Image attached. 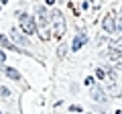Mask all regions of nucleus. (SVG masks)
<instances>
[{
  "label": "nucleus",
  "instance_id": "1",
  "mask_svg": "<svg viewBox=\"0 0 122 114\" xmlns=\"http://www.w3.org/2000/svg\"><path fill=\"white\" fill-rule=\"evenodd\" d=\"M35 21H37V29H39V37L43 41H47L49 39V14L45 6L35 8Z\"/></svg>",
  "mask_w": 122,
  "mask_h": 114
},
{
  "label": "nucleus",
  "instance_id": "2",
  "mask_svg": "<svg viewBox=\"0 0 122 114\" xmlns=\"http://www.w3.org/2000/svg\"><path fill=\"white\" fill-rule=\"evenodd\" d=\"M51 33L55 39H61L65 35V18L59 10H51Z\"/></svg>",
  "mask_w": 122,
  "mask_h": 114
},
{
  "label": "nucleus",
  "instance_id": "3",
  "mask_svg": "<svg viewBox=\"0 0 122 114\" xmlns=\"http://www.w3.org/2000/svg\"><path fill=\"white\" fill-rule=\"evenodd\" d=\"M18 25H20L22 33H26V35H35V33H39V29H37V21L30 14L22 12L20 16H18Z\"/></svg>",
  "mask_w": 122,
  "mask_h": 114
},
{
  "label": "nucleus",
  "instance_id": "4",
  "mask_svg": "<svg viewBox=\"0 0 122 114\" xmlns=\"http://www.w3.org/2000/svg\"><path fill=\"white\" fill-rule=\"evenodd\" d=\"M102 29H104L108 35H114V33H116V29H118V21H116V16H114L112 12L106 14V16L102 18Z\"/></svg>",
  "mask_w": 122,
  "mask_h": 114
},
{
  "label": "nucleus",
  "instance_id": "5",
  "mask_svg": "<svg viewBox=\"0 0 122 114\" xmlns=\"http://www.w3.org/2000/svg\"><path fill=\"white\" fill-rule=\"evenodd\" d=\"M90 96H92V100L96 102V104H106V100H108V98H106V92H104V88H102V86H94V88H90Z\"/></svg>",
  "mask_w": 122,
  "mask_h": 114
},
{
  "label": "nucleus",
  "instance_id": "6",
  "mask_svg": "<svg viewBox=\"0 0 122 114\" xmlns=\"http://www.w3.org/2000/svg\"><path fill=\"white\" fill-rule=\"evenodd\" d=\"M86 43H87V35H86V33H79V35H75V39H73V45H71V49H73V51H79V49H81Z\"/></svg>",
  "mask_w": 122,
  "mask_h": 114
},
{
  "label": "nucleus",
  "instance_id": "7",
  "mask_svg": "<svg viewBox=\"0 0 122 114\" xmlns=\"http://www.w3.org/2000/svg\"><path fill=\"white\" fill-rule=\"evenodd\" d=\"M12 43H14V45H22V47H29V45H30V41L26 39L25 35H20V33L12 31Z\"/></svg>",
  "mask_w": 122,
  "mask_h": 114
},
{
  "label": "nucleus",
  "instance_id": "8",
  "mask_svg": "<svg viewBox=\"0 0 122 114\" xmlns=\"http://www.w3.org/2000/svg\"><path fill=\"white\" fill-rule=\"evenodd\" d=\"M0 47H4V49H8V51H20V49L16 47V45L12 43V41L8 39L6 35H0Z\"/></svg>",
  "mask_w": 122,
  "mask_h": 114
},
{
  "label": "nucleus",
  "instance_id": "9",
  "mask_svg": "<svg viewBox=\"0 0 122 114\" xmlns=\"http://www.w3.org/2000/svg\"><path fill=\"white\" fill-rule=\"evenodd\" d=\"M0 69L4 71V73L8 75L10 79H14V82H18V79H20V73H18V71L14 69V67H8V65H0Z\"/></svg>",
  "mask_w": 122,
  "mask_h": 114
},
{
  "label": "nucleus",
  "instance_id": "10",
  "mask_svg": "<svg viewBox=\"0 0 122 114\" xmlns=\"http://www.w3.org/2000/svg\"><path fill=\"white\" fill-rule=\"evenodd\" d=\"M0 96L2 98H10V90L6 86H0Z\"/></svg>",
  "mask_w": 122,
  "mask_h": 114
},
{
  "label": "nucleus",
  "instance_id": "11",
  "mask_svg": "<svg viewBox=\"0 0 122 114\" xmlns=\"http://www.w3.org/2000/svg\"><path fill=\"white\" fill-rule=\"evenodd\" d=\"M83 83H86V86H90V88H94V86H96V83H94V78H92V75H90V78H86V82H83Z\"/></svg>",
  "mask_w": 122,
  "mask_h": 114
},
{
  "label": "nucleus",
  "instance_id": "12",
  "mask_svg": "<svg viewBox=\"0 0 122 114\" xmlns=\"http://www.w3.org/2000/svg\"><path fill=\"white\" fill-rule=\"evenodd\" d=\"M114 67H118V69L122 71V57H118V59H114Z\"/></svg>",
  "mask_w": 122,
  "mask_h": 114
},
{
  "label": "nucleus",
  "instance_id": "13",
  "mask_svg": "<svg viewBox=\"0 0 122 114\" xmlns=\"http://www.w3.org/2000/svg\"><path fill=\"white\" fill-rule=\"evenodd\" d=\"M4 61H6V53L0 49V65H4Z\"/></svg>",
  "mask_w": 122,
  "mask_h": 114
},
{
  "label": "nucleus",
  "instance_id": "14",
  "mask_svg": "<svg viewBox=\"0 0 122 114\" xmlns=\"http://www.w3.org/2000/svg\"><path fill=\"white\" fill-rule=\"evenodd\" d=\"M69 110H71V112H81V106L73 104V106H69Z\"/></svg>",
  "mask_w": 122,
  "mask_h": 114
},
{
  "label": "nucleus",
  "instance_id": "15",
  "mask_svg": "<svg viewBox=\"0 0 122 114\" xmlns=\"http://www.w3.org/2000/svg\"><path fill=\"white\" fill-rule=\"evenodd\" d=\"M96 78H98V79L104 78V69H98V67H96Z\"/></svg>",
  "mask_w": 122,
  "mask_h": 114
},
{
  "label": "nucleus",
  "instance_id": "16",
  "mask_svg": "<svg viewBox=\"0 0 122 114\" xmlns=\"http://www.w3.org/2000/svg\"><path fill=\"white\" fill-rule=\"evenodd\" d=\"M118 31L122 33V18H118Z\"/></svg>",
  "mask_w": 122,
  "mask_h": 114
},
{
  "label": "nucleus",
  "instance_id": "17",
  "mask_svg": "<svg viewBox=\"0 0 122 114\" xmlns=\"http://www.w3.org/2000/svg\"><path fill=\"white\" fill-rule=\"evenodd\" d=\"M47 2V6H51V4H55V0H45Z\"/></svg>",
  "mask_w": 122,
  "mask_h": 114
},
{
  "label": "nucleus",
  "instance_id": "18",
  "mask_svg": "<svg viewBox=\"0 0 122 114\" xmlns=\"http://www.w3.org/2000/svg\"><path fill=\"white\" fill-rule=\"evenodd\" d=\"M2 2H6V0H2Z\"/></svg>",
  "mask_w": 122,
  "mask_h": 114
},
{
  "label": "nucleus",
  "instance_id": "19",
  "mask_svg": "<svg viewBox=\"0 0 122 114\" xmlns=\"http://www.w3.org/2000/svg\"><path fill=\"white\" fill-rule=\"evenodd\" d=\"M0 114H2V110H0Z\"/></svg>",
  "mask_w": 122,
  "mask_h": 114
}]
</instances>
